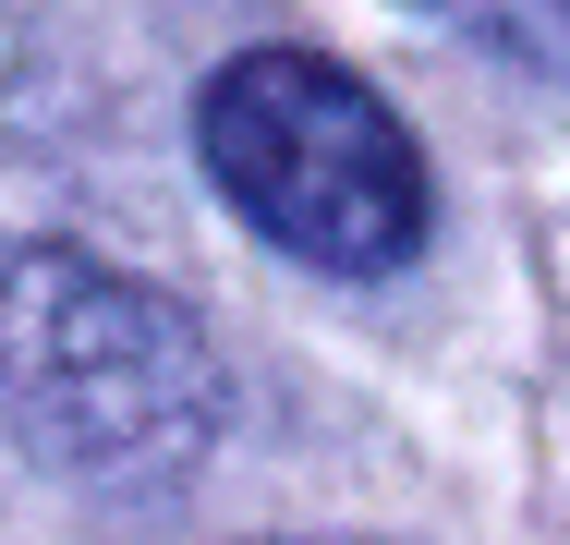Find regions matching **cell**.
Returning <instances> with one entry per match:
<instances>
[{"instance_id": "obj_1", "label": "cell", "mask_w": 570, "mask_h": 545, "mask_svg": "<svg viewBox=\"0 0 570 545\" xmlns=\"http://www.w3.org/2000/svg\"><path fill=\"white\" fill-rule=\"evenodd\" d=\"M219 351L158 279L73 242H0V425L61 473L146 485L219 436Z\"/></svg>"}, {"instance_id": "obj_2", "label": "cell", "mask_w": 570, "mask_h": 545, "mask_svg": "<svg viewBox=\"0 0 570 545\" xmlns=\"http://www.w3.org/2000/svg\"><path fill=\"white\" fill-rule=\"evenodd\" d=\"M195 146H207V182L243 207V230H267L304 267H341V279H389L438 207L413 121L364 73H341L328 49L219 61L207 98H195Z\"/></svg>"}, {"instance_id": "obj_3", "label": "cell", "mask_w": 570, "mask_h": 545, "mask_svg": "<svg viewBox=\"0 0 570 545\" xmlns=\"http://www.w3.org/2000/svg\"><path fill=\"white\" fill-rule=\"evenodd\" d=\"M425 12H461V24H498V0H425Z\"/></svg>"}, {"instance_id": "obj_4", "label": "cell", "mask_w": 570, "mask_h": 545, "mask_svg": "<svg viewBox=\"0 0 570 545\" xmlns=\"http://www.w3.org/2000/svg\"><path fill=\"white\" fill-rule=\"evenodd\" d=\"M304 545H376V534H304Z\"/></svg>"}]
</instances>
